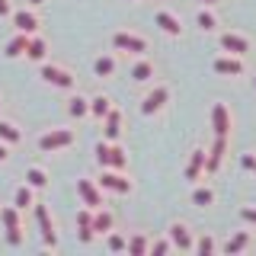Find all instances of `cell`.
Instances as JSON below:
<instances>
[{"label": "cell", "instance_id": "6da1fadb", "mask_svg": "<svg viewBox=\"0 0 256 256\" xmlns=\"http://www.w3.org/2000/svg\"><path fill=\"white\" fill-rule=\"evenodd\" d=\"M77 144V132L68 125H54V128H45L42 134H38V150L42 154H61V150L74 148Z\"/></svg>", "mask_w": 256, "mask_h": 256}, {"label": "cell", "instance_id": "7a4b0ae2", "mask_svg": "<svg viewBox=\"0 0 256 256\" xmlns=\"http://www.w3.org/2000/svg\"><path fill=\"white\" fill-rule=\"evenodd\" d=\"M38 77H42V84L54 86V90H77V74L68 68V64L42 61L38 64Z\"/></svg>", "mask_w": 256, "mask_h": 256}, {"label": "cell", "instance_id": "3957f363", "mask_svg": "<svg viewBox=\"0 0 256 256\" xmlns=\"http://www.w3.org/2000/svg\"><path fill=\"white\" fill-rule=\"evenodd\" d=\"M93 154H96L100 170H102V166H112V170H128V150L118 141H106V138H102L100 144H96Z\"/></svg>", "mask_w": 256, "mask_h": 256}, {"label": "cell", "instance_id": "277c9868", "mask_svg": "<svg viewBox=\"0 0 256 256\" xmlns=\"http://www.w3.org/2000/svg\"><path fill=\"white\" fill-rule=\"evenodd\" d=\"M102 192H112V196H132L134 192V180L125 170H112V166H102V173L96 176Z\"/></svg>", "mask_w": 256, "mask_h": 256}, {"label": "cell", "instance_id": "5b68a950", "mask_svg": "<svg viewBox=\"0 0 256 256\" xmlns=\"http://www.w3.org/2000/svg\"><path fill=\"white\" fill-rule=\"evenodd\" d=\"M32 214H36L38 234H42V246H45V250H58V228H54V221H52V212H48V205L36 198V205H32Z\"/></svg>", "mask_w": 256, "mask_h": 256}, {"label": "cell", "instance_id": "8992f818", "mask_svg": "<svg viewBox=\"0 0 256 256\" xmlns=\"http://www.w3.org/2000/svg\"><path fill=\"white\" fill-rule=\"evenodd\" d=\"M112 52H122V54H132V58H138V54L148 52V38L141 36V32H128V29H118L112 32Z\"/></svg>", "mask_w": 256, "mask_h": 256}, {"label": "cell", "instance_id": "52a82bcc", "mask_svg": "<svg viewBox=\"0 0 256 256\" xmlns=\"http://www.w3.org/2000/svg\"><path fill=\"white\" fill-rule=\"evenodd\" d=\"M212 70L218 77H244L246 74V61L244 54H230V52H221L212 58Z\"/></svg>", "mask_w": 256, "mask_h": 256}, {"label": "cell", "instance_id": "ba28073f", "mask_svg": "<svg viewBox=\"0 0 256 256\" xmlns=\"http://www.w3.org/2000/svg\"><path fill=\"white\" fill-rule=\"evenodd\" d=\"M170 102V84H154L148 93H144V100H141V116H157L160 109Z\"/></svg>", "mask_w": 256, "mask_h": 256}, {"label": "cell", "instance_id": "9c48e42d", "mask_svg": "<svg viewBox=\"0 0 256 256\" xmlns=\"http://www.w3.org/2000/svg\"><path fill=\"white\" fill-rule=\"evenodd\" d=\"M166 237H170L173 250H180V253H192V246H196V230H192L186 221H170Z\"/></svg>", "mask_w": 256, "mask_h": 256}, {"label": "cell", "instance_id": "30bf717a", "mask_svg": "<svg viewBox=\"0 0 256 256\" xmlns=\"http://www.w3.org/2000/svg\"><path fill=\"white\" fill-rule=\"evenodd\" d=\"M77 196H80V202H84L86 208L106 205V192L100 189V182H96L93 176H80V180H77Z\"/></svg>", "mask_w": 256, "mask_h": 256}, {"label": "cell", "instance_id": "8fae6325", "mask_svg": "<svg viewBox=\"0 0 256 256\" xmlns=\"http://www.w3.org/2000/svg\"><path fill=\"white\" fill-rule=\"evenodd\" d=\"M10 22L16 32H26V36H36L42 29V16H38L32 6H22V10H13L10 13Z\"/></svg>", "mask_w": 256, "mask_h": 256}, {"label": "cell", "instance_id": "7c38bea8", "mask_svg": "<svg viewBox=\"0 0 256 256\" xmlns=\"http://www.w3.org/2000/svg\"><path fill=\"white\" fill-rule=\"evenodd\" d=\"M218 45H221V52L246 54L250 52V36H244V32H237V29H221L218 32Z\"/></svg>", "mask_w": 256, "mask_h": 256}, {"label": "cell", "instance_id": "4fadbf2b", "mask_svg": "<svg viewBox=\"0 0 256 256\" xmlns=\"http://www.w3.org/2000/svg\"><path fill=\"white\" fill-rule=\"evenodd\" d=\"M224 154H228V138L214 134L212 148H205V173H218L221 164H224Z\"/></svg>", "mask_w": 256, "mask_h": 256}, {"label": "cell", "instance_id": "5bb4252c", "mask_svg": "<svg viewBox=\"0 0 256 256\" xmlns=\"http://www.w3.org/2000/svg\"><path fill=\"white\" fill-rule=\"evenodd\" d=\"M253 246V230H234L224 244H218V250L221 253H228V256H240V253H246Z\"/></svg>", "mask_w": 256, "mask_h": 256}, {"label": "cell", "instance_id": "9a60e30c", "mask_svg": "<svg viewBox=\"0 0 256 256\" xmlns=\"http://www.w3.org/2000/svg\"><path fill=\"white\" fill-rule=\"evenodd\" d=\"M202 173H205V148L196 144V148L189 150V160H186V166H182V176H186L189 182H198Z\"/></svg>", "mask_w": 256, "mask_h": 256}, {"label": "cell", "instance_id": "2e32d148", "mask_svg": "<svg viewBox=\"0 0 256 256\" xmlns=\"http://www.w3.org/2000/svg\"><path fill=\"white\" fill-rule=\"evenodd\" d=\"M212 132L214 134H224V138H230V125H234V118H230V109L224 106V102H212Z\"/></svg>", "mask_w": 256, "mask_h": 256}, {"label": "cell", "instance_id": "e0dca14e", "mask_svg": "<svg viewBox=\"0 0 256 256\" xmlns=\"http://www.w3.org/2000/svg\"><path fill=\"white\" fill-rule=\"evenodd\" d=\"M157 74V64L148 58V54H138V58L132 61V70H128V77L134 80V84H150Z\"/></svg>", "mask_w": 256, "mask_h": 256}, {"label": "cell", "instance_id": "ac0fdd59", "mask_svg": "<svg viewBox=\"0 0 256 256\" xmlns=\"http://www.w3.org/2000/svg\"><path fill=\"white\" fill-rule=\"evenodd\" d=\"M154 22L160 26V32H166L170 38H180V36H182V22H180V16H176L173 10H166V6H160V10L154 13Z\"/></svg>", "mask_w": 256, "mask_h": 256}, {"label": "cell", "instance_id": "d6986e66", "mask_svg": "<svg viewBox=\"0 0 256 256\" xmlns=\"http://www.w3.org/2000/svg\"><path fill=\"white\" fill-rule=\"evenodd\" d=\"M116 70H118V54L116 52H102V54L93 58V77L109 80V77H116Z\"/></svg>", "mask_w": 256, "mask_h": 256}, {"label": "cell", "instance_id": "ffe728a7", "mask_svg": "<svg viewBox=\"0 0 256 256\" xmlns=\"http://www.w3.org/2000/svg\"><path fill=\"white\" fill-rule=\"evenodd\" d=\"M77 240L84 246H90L93 240H96V230H93V208H80L77 212Z\"/></svg>", "mask_w": 256, "mask_h": 256}, {"label": "cell", "instance_id": "44dd1931", "mask_svg": "<svg viewBox=\"0 0 256 256\" xmlns=\"http://www.w3.org/2000/svg\"><path fill=\"white\" fill-rule=\"evenodd\" d=\"M214 198H218V196H214V186H212V182H202V180L192 182L189 202L196 205V208H212V205H214Z\"/></svg>", "mask_w": 256, "mask_h": 256}, {"label": "cell", "instance_id": "7402d4cb", "mask_svg": "<svg viewBox=\"0 0 256 256\" xmlns=\"http://www.w3.org/2000/svg\"><path fill=\"white\" fill-rule=\"evenodd\" d=\"M102 138L106 141H118L122 138V109L112 106L106 112V118H102Z\"/></svg>", "mask_w": 256, "mask_h": 256}, {"label": "cell", "instance_id": "603a6c76", "mask_svg": "<svg viewBox=\"0 0 256 256\" xmlns=\"http://www.w3.org/2000/svg\"><path fill=\"white\" fill-rule=\"evenodd\" d=\"M64 109H68V116H70V118H77V122H80V118H90V96L70 90L68 106H64Z\"/></svg>", "mask_w": 256, "mask_h": 256}, {"label": "cell", "instance_id": "cb8c5ba5", "mask_svg": "<svg viewBox=\"0 0 256 256\" xmlns=\"http://www.w3.org/2000/svg\"><path fill=\"white\" fill-rule=\"evenodd\" d=\"M112 228H116V214H112L106 205L93 208V230H96V237H106Z\"/></svg>", "mask_w": 256, "mask_h": 256}, {"label": "cell", "instance_id": "d4e9b609", "mask_svg": "<svg viewBox=\"0 0 256 256\" xmlns=\"http://www.w3.org/2000/svg\"><path fill=\"white\" fill-rule=\"evenodd\" d=\"M22 58H29V61H36V64H42V61H48V42L42 36H29V42H26V54Z\"/></svg>", "mask_w": 256, "mask_h": 256}, {"label": "cell", "instance_id": "484cf974", "mask_svg": "<svg viewBox=\"0 0 256 256\" xmlns=\"http://www.w3.org/2000/svg\"><path fill=\"white\" fill-rule=\"evenodd\" d=\"M13 205L20 208V212H29V208L36 205V189H32L29 182H20V186L13 189Z\"/></svg>", "mask_w": 256, "mask_h": 256}, {"label": "cell", "instance_id": "4316f807", "mask_svg": "<svg viewBox=\"0 0 256 256\" xmlns=\"http://www.w3.org/2000/svg\"><path fill=\"white\" fill-rule=\"evenodd\" d=\"M22 182H29L36 192L45 189V186H48V170H45L42 164H29V166H26V176H22Z\"/></svg>", "mask_w": 256, "mask_h": 256}, {"label": "cell", "instance_id": "83f0119b", "mask_svg": "<svg viewBox=\"0 0 256 256\" xmlns=\"http://www.w3.org/2000/svg\"><path fill=\"white\" fill-rule=\"evenodd\" d=\"M0 141H6V144H20L22 141V128L13 122V118H6V116H0Z\"/></svg>", "mask_w": 256, "mask_h": 256}, {"label": "cell", "instance_id": "f1b7e54d", "mask_svg": "<svg viewBox=\"0 0 256 256\" xmlns=\"http://www.w3.org/2000/svg\"><path fill=\"white\" fill-rule=\"evenodd\" d=\"M196 26L202 29V32H218L221 20H218V13H214L212 6H198V13H196Z\"/></svg>", "mask_w": 256, "mask_h": 256}, {"label": "cell", "instance_id": "f546056e", "mask_svg": "<svg viewBox=\"0 0 256 256\" xmlns=\"http://www.w3.org/2000/svg\"><path fill=\"white\" fill-rule=\"evenodd\" d=\"M148 250H150V237L144 234V230H134V234L128 237L125 253H132V256H148Z\"/></svg>", "mask_w": 256, "mask_h": 256}, {"label": "cell", "instance_id": "4dcf8cb0", "mask_svg": "<svg viewBox=\"0 0 256 256\" xmlns=\"http://www.w3.org/2000/svg\"><path fill=\"white\" fill-rule=\"evenodd\" d=\"M26 42H29L26 32H13V38L4 45V54H6L10 61H13V58H22V54H26Z\"/></svg>", "mask_w": 256, "mask_h": 256}, {"label": "cell", "instance_id": "1f68e13d", "mask_svg": "<svg viewBox=\"0 0 256 256\" xmlns=\"http://www.w3.org/2000/svg\"><path fill=\"white\" fill-rule=\"evenodd\" d=\"M109 109H112V100H109L106 93H96V96H90V118H96V122H102Z\"/></svg>", "mask_w": 256, "mask_h": 256}, {"label": "cell", "instance_id": "d6a6232c", "mask_svg": "<svg viewBox=\"0 0 256 256\" xmlns=\"http://www.w3.org/2000/svg\"><path fill=\"white\" fill-rule=\"evenodd\" d=\"M192 253H198V256H214V253H218V240H214V234H198V237H196V246H192Z\"/></svg>", "mask_w": 256, "mask_h": 256}, {"label": "cell", "instance_id": "836d02e7", "mask_svg": "<svg viewBox=\"0 0 256 256\" xmlns=\"http://www.w3.org/2000/svg\"><path fill=\"white\" fill-rule=\"evenodd\" d=\"M125 246H128V237L122 234V230L112 228L109 234H106V250H109V253H125Z\"/></svg>", "mask_w": 256, "mask_h": 256}, {"label": "cell", "instance_id": "e575fe53", "mask_svg": "<svg viewBox=\"0 0 256 256\" xmlns=\"http://www.w3.org/2000/svg\"><path fill=\"white\" fill-rule=\"evenodd\" d=\"M0 221H4V228H16V224H22V212L10 202V205L0 208Z\"/></svg>", "mask_w": 256, "mask_h": 256}, {"label": "cell", "instance_id": "d590c367", "mask_svg": "<svg viewBox=\"0 0 256 256\" xmlns=\"http://www.w3.org/2000/svg\"><path fill=\"white\" fill-rule=\"evenodd\" d=\"M4 240H6V246L20 250V246L26 244V234H22V224H16V228H4Z\"/></svg>", "mask_w": 256, "mask_h": 256}, {"label": "cell", "instance_id": "8d00e7d4", "mask_svg": "<svg viewBox=\"0 0 256 256\" xmlns=\"http://www.w3.org/2000/svg\"><path fill=\"white\" fill-rule=\"evenodd\" d=\"M173 250V244H170V237H150V250H148V256H164V253H170Z\"/></svg>", "mask_w": 256, "mask_h": 256}, {"label": "cell", "instance_id": "74e56055", "mask_svg": "<svg viewBox=\"0 0 256 256\" xmlns=\"http://www.w3.org/2000/svg\"><path fill=\"white\" fill-rule=\"evenodd\" d=\"M240 218L256 228V208H253V205H244V208H240Z\"/></svg>", "mask_w": 256, "mask_h": 256}, {"label": "cell", "instance_id": "f35d334b", "mask_svg": "<svg viewBox=\"0 0 256 256\" xmlns=\"http://www.w3.org/2000/svg\"><path fill=\"white\" fill-rule=\"evenodd\" d=\"M10 160H13V144L0 141V164H10Z\"/></svg>", "mask_w": 256, "mask_h": 256}, {"label": "cell", "instance_id": "ab89813d", "mask_svg": "<svg viewBox=\"0 0 256 256\" xmlns=\"http://www.w3.org/2000/svg\"><path fill=\"white\" fill-rule=\"evenodd\" d=\"M240 166H244V170H256V154H240Z\"/></svg>", "mask_w": 256, "mask_h": 256}, {"label": "cell", "instance_id": "60d3db41", "mask_svg": "<svg viewBox=\"0 0 256 256\" xmlns=\"http://www.w3.org/2000/svg\"><path fill=\"white\" fill-rule=\"evenodd\" d=\"M16 10L13 0H0V20H10V13Z\"/></svg>", "mask_w": 256, "mask_h": 256}, {"label": "cell", "instance_id": "b9f144b4", "mask_svg": "<svg viewBox=\"0 0 256 256\" xmlns=\"http://www.w3.org/2000/svg\"><path fill=\"white\" fill-rule=\"evenodd\" d=\"M198 4H202V6H214V4H218V0H198Z\"/></svg>", "mask_w": 256, "mask_h": 256}, {"label": "cell", "instance_id": "7bdbcfd3", "mask_svg": "<svg viewBox=\"0 0 256 256\" xmlns=\"http://www.w3.org/2000/svg\"><path fill=\"white\" fill-rule=\"evenodd\" d=\"M4 102H6V100H4V93H0V116H4Z\"/></svg>", "mask_w": 256, "mask_h": 256}, {"label": "cell", "instance_id": "ee69618b", "mask_svg": "<svg viewBox=\"0 0 256 256\" xmlns=\"http://www.w3.org/2000/svg\"><path fill=\"white\" fill-rule=\"evenodd\" d=\"M38 4H45V0H29V6H38Z\"/></svg>", "mask_w": 256, "mask_h": 256}, {"label": "cell", "instance_id": "f6af8a7d", "mask_svg": "<svg viewBox=\"0 0 256 256\" xmlns=\"http://www.w3.org/2000/svg\"><path fill=\"white\" fill-rule=\"evenodd\" d=\"M125 4H134V0H125Z\"/></svg>", "mask_w": 256, "mask_h": 256}, {"label": "cell", "instance_id": "bcb514c9", "mask_svg": "<svg viewBox=\"0 0 256 256\" xmlns=\"http://www.w3.org/2000/svg\"><path fill=\"white\" fill-rule=\"evenodd\" d=\"M253 86H256V77H253Z\"/></svg>", "mask_w": 256, "mask_h": 256}, {"label": "cell", "instance_id": "7dc6e473", "mask_svg": "<svg viewBox=\"0 0 256 256\" xmlns=\"http://www.w3.org/2000/svg\"><path fill=\"white\" fill-rule=\"evenodd\" d=\"M253 176H256V170H253Z\"/></svg>", "mask_w": 256, "mask_h": 256}]
</instances>
